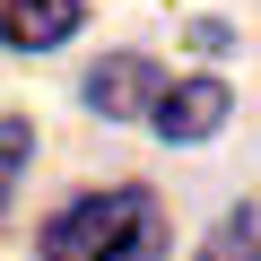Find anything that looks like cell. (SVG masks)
I'll use <instances>...</instances> for the list:
<instances>
[{"label":"cell","instance_id":"6da1fadb","mask_svg":"<svg viewBox=\"0 0 261 261\" xmlns=\"http://www.w3.org/2000/svg\"><path fill=\"white\" fill-rule=\"evenodd\" d=\"M166 252V209L148 192H87L44 226V261H157Z\"/></svg>","mask_w":261,"mask_h":261},{"label":"cell","instance_id":"7a4b0ae2","mask_svg":"<svg viewBox=\"0 0 261 261\" xmlns=\"http://www.w3.org/2000/svg\"><path fill=\"white\" fill-rule=\"evenodd\" d=\"M174 79L157 70V61H140V53H113V61H96L87 70V105L96 113H113V122H130V113H157V96H166Z\"/></svg>","mask_w":261,"mask_h":261},{"label":"cell","instance_id":"3957f363","mask_svg":"<svg viewBox=\"0 0 261 261\" xmlns=\"http://www.w3.org/2000/svg\"><path fill=\"white\" fill-rule=\"evenodd\" d=\"M226 113H235V96H226L218 79H174V87L157 96V113H148V122L166 130V140H209Z\"/></svg>","mask_w":261,"mask_h":261},{"label":"cell","instance_id":"277c9868","mask_svg":"<svg viewBox=\"0 0 261 261\" xmlns=\"http://www.w3.org/2000/svg\"><path fill=\"white\" fill-rule=\"evenodd\" d=\"M79 27V0H0V44H18V53H53L70 44Z\"/></svg>","mask_w":261,"mask_h":261},{"label":"cell","instance_id":"5b68a950","mask_svg":"<svg viewBox=\"0 0 261 261\" xmlns=\"http://www.w3.org/2000/svg\"><path fill=\"white\" fill-rule=\"evenodd\" d=\"M200 261H261V209H235L218 235H209V252Z\"/></svg>","mask_w":261,"mask_h":261},{"label":"cell","instance_id":"8992f818","mask_svg":"<svg viewBox=\"0 0 261 261\" xmlns=\"http://www.w3.org/2000/svg\"><path fill=\"white\" fill-rule=\"evenodd\" d=\"M27 148H35V130H27V122H0V209H9V192H18Z\"/></svg>","mask_w":261,"mask_h":261}]
</instances>
